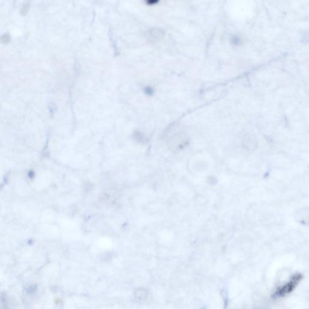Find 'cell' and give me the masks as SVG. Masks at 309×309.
I'll return each instance as SVG.
<instances>
[{"label": "cell", "instance_id": "6da1fadb", "mask_svg": "<svg viewBox=\"0 0 309 309\" xmlns=\"http://www.w3.org/2000/svg\"><path fill=\"white\" fill-rule=\"evenodd\" d=\"M301 273H295L284 284L278 287L275 291L273 296L275 298H281L291 293L298 285L302 279Z\"/></svg>", "mask_w": 309, "mask_h": 309}, {"label": "cell", "instance_id": "52a82bcc", "mask_svg": "<svg viewBox=\"0 0 309 309\" xmlns=\"http://www.w3.org/2000/svg\"><path fill=\"white\" fill-rule=\"evenodd\" d=\"M232 41H233V44H235V45H238L240 42V39L238 37H236V36H234L232 38Z\"/></svg>", "mask_w": 309, "mask_h": 309}, {"label": "cell", "instance_id": "277c9868", "mask_svg": "<svg viewBox=\"0 0 309 309\" xmlns=\"http://www.w3.org/2000/svg\"><path fill=\"white\" fill-rule=\"evenodd\" d=\"M147 292L144 290H137V293L135 294V296H136V298L138 299H144L147 296Z\"/></svg>", "mask_w": 309, "mask_h": 309}, {"label": "cell", "instance_id": "3957f363", "mask_svg": "<svg viewBox=\"0 0 309 309\" xmlns=\"http://www.w3.org/2000/svg\"><path fill=\"white\" fill-rule=\"evenodd\" d=\"M165 33L164 31L161 28H152L149 31V36L150 39L152 41H158L162 39L164 36Z\"/></svg>", "mask_w": 309, "mask_h": 309}, {"label": "cell", "instance_id": "ba28073f", "mask_svg": "<svg viewBox=\"0 0 309 309\" xmlns=\"http://www.w3.org/2000/svg\"><path fill=\"white\" fill-rule=\"evenodd\" d=\"M28 7V4H25L23 6V9H21V11H25V10H27Z\"/></svg>", "mask_w": 309, "mask_h": 309}, {"label": "cell", "instance_id": "8992f818", "mask_svg": "<svg viewBox=\"0 0 309 309\" xmlns=\"http://www.w3.org/2000/svg\"><path fill=\"white\" fill-rule=\"evenodd\" d=\"M144 91H145V92H146L147 95H152V94H153V89H152L151 87H150V86H147V87L145 88Z\"/></svg>", "mask_w": 309, "mask_h": 309}, {"label": "cell", "instance_id": "7a4b0ae2", "mask_svg": "<svg viewBox=\"0 0 309 309\" xmlns=\"http://www.w3.org/2000/svg\"><path fill=\"white\" fill-rule=\"evenodd\" d=\"M295 219L299 223L309 226V207H304L298 210L295 215Z\"/></svg>", "mask_w": 309, "mask_h": 309}, {"label": "cell", "instance_id": "5b68a950", "mask_svg": "<svg viewBox=\"0 0 309 309\" xmlns=\"http://www.w3.org/2000/svg\"><path fill=\"white\" fill-rule=\"evenodd\" d=\"M10 38L7 33H6V34L4 33V35L1 36V41L4 43H7L10 41Z\"/></svg>", "mask_w": 309, "mask_h": 309}]
</instances>
